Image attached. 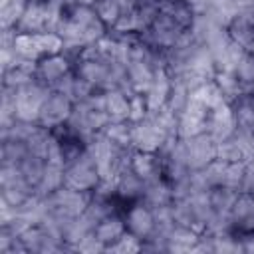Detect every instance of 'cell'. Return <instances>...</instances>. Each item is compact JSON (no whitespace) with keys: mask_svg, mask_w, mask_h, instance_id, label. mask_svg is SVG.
Masks as SVG:
<instances>
[{"mask_svg":"<svg viewBox=\"0 0 254 254\" xmlns=\"http://www.w3.org/2000/svg\"><path fill=\"white\" fill-rule=\"evenodd\" d=\"M105 24L97 16L93 6H75L71 12L62 14V20L58 24L56 34H60L65 42H77V44H93L101 40L105 34Z\"/></svg>","mask_w":254,"mask_h":254,"instance_id":"6da1fadb","label":"cell"},{"mask_svg":"<svg viewBox=\"0 0 254 254\" xmlns=\"http://www.w3.org/2000/svg\"><path fill=\"white\" fill-rule=\"evenodd\" d=\"M14 50L20 58L38 62L46 56L60 54L64 50V38L56 32H36V34H16Z\"/></svg>","mask_w":254,"mask_h":254,"instance_id":"7a4b0ae2","label":"cell"},{"mask_svg":"<svg viewBox=\"0 0 254 254\" xmlns=\"http://www.w3.org/2000/svg\"><path fill=\"white\" fill-rule=\"evenodd\" d=\"M50 87L40 81H32L28 85H22L14 89V105H16V119L36 123L40 121L42 107L50 95Z\"/></svg>","mask_w":254,"mask_h":254,"instance_id":"3957f363","label":"cell"},{"mask_svg":"<svg viewBox=\"0 0 254 254\" xmlns=\"http://www.w3.org/2000/svg\"><path fill=\"white\" fill-rule=\"evenodd\" d=\"M97 183H99V173L87 151H83L75 161H71L65 167V173H64L65 187H71L77 190H93Z\"/></svg>","mask_w":254,"mask_h":254,"instance_id":"277c9868","label":"cell"},{"mask_svg":"<svg viewBox=\"0 0 254 254\" xmlns=\"http://www.w3.org/2000/svg\"><path fill=\"white\" fill-rule=\"evenodd\" d=\"M181 145H183L185 161H187L190 171H200L210 161L216 159V145L218 143L208 133H200L196 137L181 139Z\"/></svg>","mask_w":254,"mask_h":254,"instance_id":"5b68a950","label":"cell"},{"mask_svg":"<svg viewBox=\"0 0 254 254\" xmlns=\"http://www.w3.org/2000/svg\"><path fill=\"white\" fill-rule=\"evenodd\" d=\"M131 125H133V129H131V147H135L137 151L157 153V151H161V147L169 139V135L159 127V123L151 115H147L143 121L131 123Z\"/></svg>","mask_w":254,"mask_h":254,"instance_id":"8992f818","label":"cell"},{"mask_svg":"<svg viewBox=\"0 0 254 254\" xmlns=\"http://www.w3.org/2000/svg\"><path fill=\"white\" fill-rule=\"evenodd\" d=\"M48 200H50V208H54L69 218H75L85 212L91 196H89V190H77V189L64 185L56 192H52L48 196Z\"/></svg>","mask_w":254,"mask_h":254,"instance_id":"52a82bcc","label":"cell"},{"mask_svg":"<svg viewBox=\"0 0 254 254\" xmlns=\"http://www.w3.org/2000/svg\"><path fill=\"white\" fill-rule=\"evenodd\" d=\"M208 115H210V109H206L194 97H189L187 107L179 115V137L189 139V137H196L200 133H206Z\"/></svg>","mask_w":254,"mask_h":254,"instance_id":"ba28073f","label":"cell"},{"mask_svg":"<svg viewBox=\"0 0 254 254\" xmlns=\"http://www.w3.org/2000/svg\"><path fill=\"white\" fill-rule=\"evenodd\" d=\"M71 111H73V101H71L67 95L60 93V91H52V93L48 95L44 107H42L40 123H42V127H46V129L60 127V125H64V123L69 119Z\"/></svg>","mask_w":254,"mask_h":254,"instance_id":"9c48e42d","label":"cell"},{"mask_svg":"<svg viewBox=\"0 0 254 254\" xmlns=\"http://www.w3.org/2000/svg\"><path fill=\"white\" fill-rule=\"evenodd\" d=\"M206 133L216 143H220L224 139H230L236 133V117H234V109H232L230 103H222V105H218L210 111Z\"/></svg>","mask_w":254,"mask_h":254,"instance_id":"30bf717a","label":"cell"},{"mask_svg":"<svg viewBox=\"0 0 254 254\" xmlns=\"http://www.w3.org/2000/svg\"><path fill=\"white\" fill-rule=\"evenodd\" d=\"M171 85H173V77H171V73L167 71V67H157L149 89L143 93L145 99H147L149 113L159 111L161 107L167 105L169 95H171Z\"/></svg>","mask_w":254,"mask_h":254,"instance_id":"8fae6325","label":"cell"},{"mask_svg":"<svg viewBox=\"0 0 254 254\" xmlns=\"http://www.w3.org/2000/svg\"><path fill=\"white\" fill-rule=\"evenodd\" d=\"M232 226L244 232H254V194L240 192L230 208Z\"/></svg>","mask_w":254,"mask_h":254,"instance_id":"7c38bea8","label":"cell"},{"mask_svg":"<svg viewBox=\"0 0 254 254\" xmlns=\"http://www.w3.org/2000/svg\"><path fill=\"white\" fill-rule=\"evenodd\" d=\"M127 226H129V232H133L141 240L149 238L153 234V228H155L153 208L151 206H143V204L133 206L127 212Z\"/></svg>","mask_w":254,"mask_h":254,"instance_id":"4fadbf2b","label":"cell"},{"mask_svg":"<svg viewBox=\"0 0 254 254\" xmlns=\"http://www.w3.org/2000/svg\"><path fill=\"white\" fill-rule=\"evenodd\" d=\"M69 71V62L65 56L62 54H54V56H46L38 62V77L42 79V83H56L60 77H64Z\"/></svg>","mask_w":254,"mask_h":254,"instance_id":"5bb4252c","label":"cell"},{"mask_svg":"<svg viewBox=\"0 0 254 254\" xmlns=\"http://www.w3.org/2000/svg\"><path fill=\"white\" fill-rule=\"evenodd\" d=\"M155 67L149 62H127V81L133 89V93H145L153 81Z\"/></svg>","mask_w":254,"mask_h":254,"instance_id":"9a60e30c","label":"cell"},{"mask_svg":"<svg viewBox=\"0 0 254 254\" xmlns=\"http://www.w3.org/2000/svg\"><path fill=\"white\" fill-rule=\"evenodd\" d=\"M200 240V232L189 226H175L167 236V252H192L194 244Z\"/></svg>","mask_w":254,"mask_h":254,"instance_id":"2e32d148","label":"cell"},{"mask_svg":"<svg viewBox=\"0 0 254 254\" xmlns=\"http://www.w3.org/2000/svg\"><path fill=\"white\" fill-rule=\"evenodd\" d=\"M143 196H145V202L153 208V206H163V204H171L173 200V189L161 179H151L145 183V189H143Z\"/></svg>","mask_w":254,"mask_h":254,"instance_id":"e0dca14e","label":"cell"},{"mask_svg":"<svg viewBox=\"0 0 254 254\" xmlns=\"http://www.w3.org/2000/svg\"><path fill=\"white\" fill-rule=\"evenodd\" d=\"M131 169L137 177H141L147 183V181L159 177V159L155 157V153L135 151L131 157Z\"/></svg>","mask_w":254,"mask_h":254,"instance_id":"ac0fdd59","label":"cell"},{"mask_svg":"<svg viewBox=\"0 0 254 254\" xmlns=\"http://www.w3.org/2000/svg\"><path fill=\"white\" fill-rule=\"evenodd\" d=\"M105 111L109 113L111 121H125L129 117V95L117 87L107 89L105 91Z\"/></svg>","mask_w":254,"mask_h":254,"instance_id":"d6986e66","label":"cell"},{"mask_svg":"<svg viewBox=\"0 0 254 254\" xmlns=\"http://www.w3.org/2000/svg\"><path fill=\"white\" fill-rule=\"evenodd\" d=\"M64 173H65V167L46 163V171H44L40 183L36 185L34 192L40 196H50L52 192H56L60 187H64Z\"/></svg>","mask_w":254,"mask_h":254,"instance_id":"ffe728a7","label":"cell"},{"mask_svg":"<svg viewBox=\"0 0 254 254\" xmlns=\"http://www.w3.org/2000/svg\"><path fill=\"white\" fill-rule=\"evenodd\" d=\"M190 97H194L196 101H200V103H202L206 109H210V111H212L214 107L222 105V103H228V101L224 99L220 87L216 85V81H206V83L198 85L194 91H190Z\"/></svg>","mask_w":254,"mask_h":254,"instance_id":"44dd1931","label":"cell"},{"mask_svg":"<svg viewBox=\"0 0 254 254\" xmlns=\"http://www.w3.org/2000/svg\"><path fill=\"white\" fill-rule=\"evenodd\" d=\"M143 189H145V181L141 177H137L131 167L125 169L117 177V194L123 198H135V196L143 194Z\"/></svg>","mask_w":254,"mask_h":254,"instance_id":"7402d4cb","label":"cell"},{"mask_svg":"<svg viewBox=\"0 0 254 254\" xmlns=\"http://www.w3.org/2000/svg\"><path fill=\"white\" fill-rule=\"evenodd\" d=\"M93 232H95V236H97L105 246H109V244H113V242L125 232V224H123L121 218L109 214L107 218H103V220L95 226Z\"/></svg>","mask_w":254,"mask_h":254,"instance_id":"603a6c76","label":"cell"},{"mask_svg":"<svg viewBox=\"0 0 254 254\" xmlns=\"http://www.w3.org/2000/svg\"><path fill=\"white\" fill-rule=\"evenodd\" d=\"M131 129H133V125H127L125 121H109L101 129V133L107 139H111L117 147L127 149V147H131Z\"/></svg>","mask_w":254,"mask_h":254,"instance_id":"cb8c5ba5","label":"cell"},{"mask_svg":"<svg viewBox=\"0 0 254 254\" xmlns=\"http://www.w3.org/2000/svg\"><path fill=\"white\" fill-rule=\"evenodd\" d=\"M30 155L26 141H2V165H20Z\"/></svg>","mask_w":254,"mask_h":254,"instance_id":"d4e9b609","label":"cell"},{"mask_svg":"<svg viewBox=\"0 0 254 254\" xmlns=\"http://www.w3.org/2000/svg\"><path fill=\"white\" fill-rule=\"evenodd\" d=\"M240 194V190L230 189V187H214L210 189V204L216 212H230L236 196Z\"/></svg>","mask_w":254,"mask_h":254,"instance_id":"484cf974","label":"cell"},{"mask_svg":"<svg viewBox=\"0 0 254 254\" xmlns=\"http://www.w3.org/2000/svg\"><path fill=\"white\" fill-rule=\"evenodd\" d=\"M20 169H22L24 179L36 189V185L40 183V179H42V175H44V171H46V161H44L42 157L30 153V155L20 163Z\"/></svg>","mask_w":254,"mask_h":254,"instance_id":"4316f807","label":"cell"},{"mask_svg":"<svg viewBox=\"0 0 254 254\" xmlns=\"http://www.w3.org/2000/svg\"><path fill=\"white\" fill-rule=\"evenodd\" d=\"M226 167H228V163H226V161L214 159V161H210L204 169H200L202 181L206 183V187H208V189H214V187H222V185H224Z\"/></svg>","mask_w":254,"mask_h":254,"instance_id":"83f0119b","label":"cell"},{"mask_svg":"<svg viewBox=\"0 0 254 254\" xmlns=\"http://www.w3.org/2000/svg\"><path fill=\"white\" fill-rule=\"evenodd\" d=\"M137 250H143V242L133 232H123L113 244L105 248V252H137Z\"/></svg>","mask_w":254,"mask_h":254,"instance_id":"f1b7e54d","label":"cell"},{"mask_svg":"<svg viewBox=\"0 0 254 254\" xmlns=\"http://www.w3.org/2000/svg\"><path fill=\"white\" fill-rule=\"evenodd\" d=\"M210 244H212V252H242V242L234 240L228 232H218V234H208Z\"/></svg>","mask_w":254,"mask_h":254,"instance_id":"f546056e","label":"cell"},{"mask_svg":"<svg viewBox=\"0 0 254 254\" xmlns=\"http://www.w3.org/2000/svg\"><path fill=\"white\" fill-rule=\"evenodd\" d=\"M95 12H97V16L103 20V24H115L117 20H119V16L123 14V10H121V6L117 4V0H97L95 2Z\"/></svg>","mask_w":254,"mask_h":254,"instance_id":"4dcf8cb0","label":"cell"},{"mask_svg":"<svg viewBox=\"0 0 254 254\" xmlns=\"http://www.w3.org/2000/svg\"><path fill=\"white\" fill-rule=\"evenodd\" d=\"M149 115V107H147V99L143 93H133L129 97V121L131 123H139Z\"/></svg>","mask_w":254,"mask_h":254,"instance_id":"1f68e13d","label":"cell"},{"mask_svg":"<svg viewBox=\"0 0 254 254\" xmlns=\"http://www.w3.org/2000/svg\"><path fill=\"white\" fill-rule=\"evenodd\" d=\"M105 244L95 236V232H89L87 236H83L71 250H77V252H89V254H95V252H105Z\"/></svg>","mask_w":254,"mask_h":254,"instance_id":"d6a6232c","label":"cell"},{"mask_svg":"<svg viewBox=\"0 0 254 254\" xmlns=\"http://www.w3.org/2000/svg\"><path fill=\"white\" fill-rule=\"evenodd\" d=\"M242 252H254V234H250L242 240Z\"/></svg>","mask_w":254,"mask_h":254,"instance_id":"836d02e7","label":"cell"},{"mask_svg":"<svg viewBox=\"0 0 254 254\" xmlns=\"http://www.w3.org/2000/svg\"><path fill=\"white\" fill-rule=\"evenodd\" d=\"M117 4L121 6L123 12H129V10H133L137 6V0H117Z\"/></svg>","mask_w":254,"mask_h":254,"instance_id":"e575fe53","label":"cell"},{"mask_svg":"<svg viewBox=\"0 0 254 254\" xmlns=\"http://www.w3.org/2000/svg\"><path fill=\"white\" fill-rule=\"evenodd\" d=\"M79 6H95V2L97 0H75Z\"/></svg>","mask_w":254,"mask_h":254,"instance_id":"d590c367","label":"cell"},{"mask_svg":"<svg viewBox=\"0 0 254 254\" xmlns=\"http://www.w3.org/2000/svg\"><path fill=\"white\" fill-rule=\"evenodd\" d=\"M238 6H242V4H254V0H234Z\"/></svg>","mask_w":254,"mask_h":254,"instance_id":"8d00e7d4","label":"cell"},{"mask_svg":"<svg viewBox=\"0 0 254 254\" xmlns=\"http://www.w3.org/2000/svg\"><path fill=\"white\" fill-rule=\"evenodd\" d=\"M248 52H250V56H252V58H254V46H252V48H250V50H248Z\"/></svg>","mask_w":254,"mask_h":254,"instance_id":"74e56055","label":"cell"},{"mask_svg":"<svg viewBox=\"0 0 254 254\" xmlns=\"http://www.w3.org/2000/svg\"><path fill=\"white\" fill-rule=\"evenodd\" d=\"M206 2H208V4H210V2H214V0H206Z\"/></svg>","mask_w":254,"mask_h":254,"instance_id":"f35d334b","label":"cell"}]
</instances>
